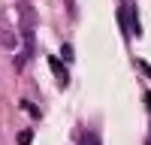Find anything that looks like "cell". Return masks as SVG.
<instances>
[{"instance_id":"7a4b0ae2","label":"cell","mask_w":151,"mask_h":145,"mask_svg":"<svg viewBox=\"0 0 151 145\" xmlns=\"http://www.w3.org/2000/svg\"><path fill=\"white\" fill-rule=\"evenodd\" d=\"M48 67H52V72H55V79H58V85H60V88H64V85L70 82V72H67V67H64V60H60V57H48Z\"/></svg>"},{"instance_id":"277c9868","label":"cell","mask_w":151,"mask_h":145,"mask_svg":"<svg viewBox=\"0 0 151 145\" xmlns=\"http://www.w3.org/2000/svg\"><path fill=\"white\" fill-rule=\"evenodd\" d=\"M33 33L36 30H21V55L24 57H30L36 52V39H33Z\"/></svg>"},{"instance_id":"6da1fadb","label":"cell","mask_w":151,"mask_h":145,"mask_svg":"<svg viewBox=\"0 0 151 145\" xmlns=\"http://www.w3.org/2000/svg\"><path fill=\"white\" fill-rule=\"evenodd\" d=\"M18 15H21V30H36V9L30 0H18Z\"/></svg>"},{"instance_id":"52a82bcc","label":"cell","mask_w":151,"mask_h":145,"mask_svg":"<svg viewBox=\"0 0 151 145\" xmlns=\"http://www.w3.org/2000/svg\"><path fill=\"white\" fill-rule=\"evenodd\" d=\"M139 70H142V72H145V76L151 79V64H148V60H139Z\"/></svg>"},{"instance_id":"ba28073f","label":"cell","mask_w":151,"mask_h":145,"mask_svg":"<svg viewBox=\"0 0 151 145\" xmlns=\"http://www.w3.org/2000/svg\"><path fill=\"white\" fill-rule=\"evenodd\" d=\"M145 106H148V112H151V91L145 94Z\"/></svg>"},{"instance_id":"3957f363","label":"cell","mask_w":151,"mask_h":145,"mask_svg":"<svg viewBox=\"0 0 151 145\" xmlns=\"http://www.w3.org/2000/svg\"><path fill=\"white\" fill-rule=\"evenodd\" d=\"M0 48H18V30L6 27V24H0Z\"/></svg>"},{"instance_id":"5b68a950","label":"cell","mask_w":151,"mask_h":145,"mask_svg":"<svg viewBox=\"0 0 151 145\" xmlns=\"http://www.w3.org/2000/svg\"><path fill=\"white\" fill-rule=\"evenodd\" d=\"M33 142V130H21L18 133V145H30Z\"/></svg>"},{"instance_id":"8992f818","label":"cell","mask_w":151,"mask_h":145,"mask_svg":"<svg viewBox=\"0 0 151 145\" xmlns=\"http://www.w3.org/2000/svg\"><path fill=\"white\" fill-rule=\"evenodd\" d=\"M60 57H64L67 64H73V57H76V55H73V45H70V42H67L64 48H60Z\"/></svg>"}]
</instances>
